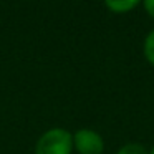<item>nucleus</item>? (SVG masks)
<instances>
[{"label": "nucleus", "mask_w": 154, "mask_h": 154, "mask_svg": "<svg viewBox=\"0 0 154 154\" xmlns=\"http://www.w3.org/2000/svg\"><path fill=\"white\" fill-rule=\"evenodd\" d=\"M73 137L65 129H50L38 139L37 154H70Z\"/></svg>", "instance_id": "1"}, {"label": "nucleus", "mask_w": 154, "mask_h": 154, "mask_svg": "<svg viewBox=\"0 0 154 154\" xmlns=\"http://www.w3.org/2000/svg\"><path fill=\"white\" fill-rule=\"evenodd\" d=\"M75 146L80 154H101L103 152V139L98 133L91 129H81L75 134Z\"/></svg>", "instance_id": "2"}, {"label": "nucleus", "mask_w": 154, "mask_h": 154, "mask_svg": "<svg viewBox=\"0 0 154 154\" xmlns=\"http://www.w3.org/2000/svg\"><path fill=\"white\" fill-rule=\"evenodd\" d=\"M118 154H147V151L139 144H126L121 147Z\"/></svg>", "instance_id": "4"}, {"label": "nucleus", "mask_w": 154, "mask_h": 154, "mask_svg": "<svg viewBox=\"0 0 154 154\" xmlns=\"http://www.w3.org/2000/svg\"><path fill=\"white\" fill-rule=\"evenodd\" d=\"M151 154H154V149H152V151H151Z\"/></svg>", "instance_id": "7"}, {"label": "nucleus", "mask_w": 154, "mask_h": 154, "mask_svg": "<svg viewBox=\"0 0 154 154\" xmlns=\"http://www.w3.org/2000/svg\"><path fill=\"white\" fill-rule=\"evenodd\" d=\"M104 2H106L109 10L123 14V12H128V10H131V8H134L139 0H104Z\"/></svg>", "instance_id": "3"}, {"label": "nucleus", "mask_w": 154, "mask_h": 154, "mask_svg": "<svg viewBox=\"0 0 154 154\" xmlns=\"http://www.w3.org/2000/svg\"><path fill=\"white\" fill-rule=\"evenodd\" d=\"M144 51H146V57L151 63L154 65V32H151L149 37L146 38V45H144Z\"/></svg>", "instance_id": "5"}, {"label": "nucleus", "mask_w": 154, "mask_h": 154, "mask_svg": "<svg viewBox=\"0 0 154 154\" xmlns=\"http://www.w3.org/2000/svg\"><path fill=\"white\" fill-rule=\"evenodd\" d=\"M144 5H146L147 14L154 18V0H144Z\"/></svg>", "instance_id": "6"}]
</instances>
